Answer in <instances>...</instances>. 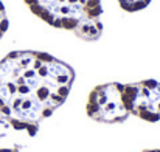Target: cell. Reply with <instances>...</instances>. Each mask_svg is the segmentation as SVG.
Listing matches in <instances>:
<instances>
[{"instance_id": "1", "label": "cell", "mask_w": 160, "mask_h": 152, "mask_svg": "<svg viewBox=\"0 0 160 152\" xmlns=\"http://www.w3.org/2000/svg\"><path fill=\"white\" fill-rule=\"evenodd\" d=\"M75 70L42 51H12L0 61V113L9 127L34 137L70 93Z\"/></svg>"}, {"instance_id": "2", "label": "cell", "mask_w": 160, "mask_h": 152, "mask_svg": "<svg viewBox=\"0 0 160 152\" xmlns=\"http://www.w3.org/2000/svg\"><path fill=\"white\" fill-rule=\"evenodd\" d=\"M25 3L48 25L73 31L82 41L95 42L103 34L101 0H25Z\"/></svg>"}, {"instance_id": "3", "label": "cell", "mask_w": 160, "mask_h": 152, "mask_svg": "<svg viewBox=\"0 0 160 152\" xmlns=\"http://www.w3.org/2000/svg\"><path fill=\"white\" fill-rule=\"evenodd\" d=\"M124 84L120 82H109L95 87L87 100L86 112L87 115L104 124L123 123L129 118V110L124 102L123 93Z\"/></svg>"}, {"instance_id": "4", "label": "cell", "mask_w": 160, "mask_h": 152, "mask_svg": "<svg viewBox=\"0 0 160 152\" xmlns=\"http://www.w3.org/2000/svg\"><path fill=\"white\" fill-rule=\"evenodd\" d=\"M124 102L131 115L148 123L160 121V82L146 79L124 84Z\"/></svg>"}, {"instance_id": "5", "label": "cell", "mask_w": 160, "mask_h": 152, "mask_svg": "<svg viewBox=\"0 0 160 152\" xmlns=\"http://www.w3.org/2000/svg\"><path fill=\"white\" fill-rule=\"evenodd\" d=\"M118 3L126 12H137L145 9L151 3V0H118Z\"/></svg>"}, {"instance_id": "6", "label": "cell", "mask_w": 160, "mask_h": 152, "mask_svg": "<svg viewBox=\"0 0 160 152\" xmlns=\"http://www.w3.org/2000/svg\"><path fill=\"white\" fill-rule=\"evenodd\" d=\"M6 30H8V17H6L5 6L0 2V39L3 37V34L6 33Z\"/></svg>"}, {"instance_id": "7", "label": "cell", "mask_w": 160, "mask_h": 152, "mask_svg": "<svg viewBox=\"0 0 160 152\" xmlns=\"http://www.w3.org/2000/svg\"><path fill=\"white\" fill-rule=\"evenodd\" d=\"M0 152H20L19 149H0Z\"/></svg>"}, {"instance_id": "8", "label": "cell", "mask_w": 160, "mask_h": 152, "mask_svg": "<svg viewBox=\"0 0 160 152\" xmlns=\"http://www.w3.org/2000/svg\"><path fill=\"white\" fill-rule=\"evenodd\" d=\"M143 152H160V149H148V151H143Z\"/></svg>"}]
</instances>
